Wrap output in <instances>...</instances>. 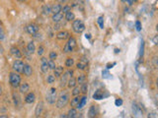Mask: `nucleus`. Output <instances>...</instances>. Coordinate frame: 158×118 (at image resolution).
Segmentation results:
<instances>
[{"label":"nucleus","instance_id":"obj_47","mask_svg":"<svg viewBox=\"0 0 158 118\" xmlns=\"http://www.w3.org/2000/svg\"><path fill=\"white\" fill-rule=\"evenodd\" d=\"M70 0H58V2H59V4H66V3H68Z\"/></svg>","mask_w":158,"mask_h":118},{"label":"nucleus","instance_id":"obj_23","mask_svg":"<svg viewBox=\"0 0 158 118\" xmlns=\"http://www.w3.org/2000/svg\"><path fill=\"white\" fill-rule=\"evenodd\" d=\"M76 85H77V80L75 79V78L73 77V76L70 77L69 80H68V83H67V87H68V88H69V89H73L75 86H76Z\"/></svg>","mask_w":158,"mask_h":118},{"label":"nucleus","instance_id":"obj_8","mask_svg":"<svg viewBox=\"0 0 158 118\" xmlns=\"http://www.w3.org/2000/svg\"><path fill=\"white\" fill-rule=\"evenodd\" d=\"M69 33L66 32V31H61V32L57 33L56 35V39H61V41H64V39H69Z\"/></svg>","mask_w":158,"mask_h":118},{"label":"nucleus","instance_id":"obj_54","mask_svg":"<svg viewBox=\"0 0 158 118\" xmlns=\"http://www.w3.org/2000/svg\"><path fill=\"white\" fill-rule=\"evenodd\" d=\"M19 1H22V2H25V1H27V0H19Z\"/></svg>","mask_w":158,"mask_h":118},{"label":"nucleus","instance_id":"obj_33","mask_svg":"<svg viewBox=\"0 0 158 118\" xmlns=\"http://www.w3.org/2000/svg\"><path fill=\"white\" fill-rule=\"evenodd\" d=\"M73 64H74V59H73V58H70V57H69V58L66 59V61H65V66H66V67H68V68L72 67Z\"/></svg>","mask_w":158,"mask_h":118},{"label":"nucleus","instance_id":"obj_13","mask_svg":"<svg viewBox=\"0 0 158 118\" xmlns=\"http://www.w3.org/2000/svg\"><path fill=\"white\" fill-rule=\"evenodd\" d=\"M87 63H88V60H85V59H81L80 61L78 62V63L76 64L77 66V69H79V70H82L84 71L86 69V67H87Z\"/></svg>","mask_w":158,"mask_h":118},{"label":"nucleus","instance_id":"obj_15","mask_svg":"<svg viewBox=\"0 0 158 118\" xmlns=\"http://www.w3.org/2000/svg\"><path fill=\"white\" fill-rule=\"evenodd\" d=\"M98 114V107L97 105H92L89 108L88 111V116L89 117H95Z\"/></svg>","mask_w":158,"mask_h":118},{"label":"nucleus","instance_id":"obj_41","mask_svg":"<svg viewBox=\"0 0 158 118\" xmlns=\"http://www.w3.org/2000/svg\"><path fill=\"white\" fill-rule=\"evenodd\" d=\"M56 57H57V54H56L55 51H52V52H50V59L54 60V59H56Z\"/></svg>","mask_w":158,"mask_h":118},{"label":"nucleus","instance_id":"obj_1","mask_svg":"<svg viewBox=\"0 0 158 118\" xmlns=\"http://www.w3.org/2000/svg\"><path fill=\"white\" fill-rule=\"evenodd\" d=\"M9 83H10L11 87L13 89L19 88V86L21 85V77L17 74V73L11 72L9 74Z\"/></svg>","mask_w":158,"mask_h":118},{"label":"nucleus","instance_id":"obj_9","mask_svg":"<svg viewBox=\"0 0 158 118\" xmlns=\"http://www.w3.org/2000/svg\"><path fill=\"white\" fill-rule=\"evenodd\" d=\"M43 110H44V102L43 101H40L39 103L37 104L36 106V109H35V116L39 117L40 115L43 113Z\"/></svg>","mask_w":158,"mask_h":118},{"label":"nucleus","instance_id":"obj_3","mask_svg":"<svg viewBox=\"0 0 158 118\" xmlns=\"http://www.w3.org/2000/svg\"><path fill=\"white\" fill-rule=\"evenodd\" d=\"M72 30L74 31L76 34H81L85 31V25L82 22V20L77 19V20H73L72 21Z\"/></svg>","mask_w":158,"mask_h":118},{"label":"nucleus","instance_id":"obj_27","mask_svg":"<svg viewBox=\"0 0 158 118\" xmlns=\"http://www.w3.org/2000/svg\"><path fill=\"white\" fill-rule=\"evenodd\" d=\"M79 101H80V97L79 95H76V97H74L72 99H71L70 105L72 106V107H76V106L78 105Z\"/></svg>","mask_w":158,"mask_h":118},{"label":"nucleus","instance_id":"obj_7","mask_svg":"<svg viewBox=\"0 0 158 118\" xmlns=\"http://www.w3.org/2000/svg\"><path fill=\"white\" fill-rule=\"evenodd\" d=\"M26 30L30 35H35L38 32H39V27H38L37 25H35V24H31V25L27 26Z\"/></svg>","mask_w":158,"mask_h":118},{"label":"nucleus","instance_id":"obj_25","mask_svg":"<svg viewBox=\"0 0 158 118\" xmlns=\"http://www.w3.org/2000/svg\"><path fill=\"white\" fill-rule=\"evenodd\" d=\"M43 13L46 16H48L50 14H52V6L48 5V4H46V5L43 6Z\"/></svg>","mask_w":158,"mask_h":118},{"label":"nucleus","instance_id":"obj_44","mask_svg":"<svg viewBox=\"0 0 158 118\" xmlns=\"http://www.w3.org/2000/svg\"><path fill=\"white\" fill-rule=\"evenodd\" d=\"M135 28H136V31H139V32L141 30V22L139 21L135 22Z\"/></svg>","mask_w":158,"mask_h":118},{"label":"nucleus","instance_id":"obj_56","mask_svg":"<svg viewBox=\"0 0 158 118\" xmlns=\"http://www.w3.org/2000/svg\"><path fill=\"white\" fill-rule=\"evenodd\" d=\"M122 1H123V2H126V0H122Z\"/></svg>","mask_w":158,"mask_h":118},{"label":"nucleus","instance_id":"obj_32","mask_svg":"<svg viewBox=\"0 0 158 118\" xmlns=\"http://www.w3.org/2000/svg\"><path fill=\"white\" fill-rule=\"evenodd\" d=\"M86 82V76L84 74H81V75H79L78 78H77V83H78L79 85H81V84H83V83H85Z\"/></svg>","mask_w":158,"mask_h":118},{"label":"nucleus","instance_id":"obj_51","mask_svg":"<svg viewBox=\"0 0 158 118\" xmlns=\"http://www.w3.org/2000/svg\"><path fill=\"white\" fill-rule=\"evenodd\" d=\"M2 93H3V89H2V86L0 85V95H2Z\"/></svg>","mask_w":158,"mask_h":118},{"label":"nucleus","instance_id":"obj_45","mask_svg":"<svg viewBox=\"0 0 158 118\" xmlns=\"http://www.w3.org/2000/svg\"><path fill=\"white\" fill-rule=\"evenodd\" d=\"M115 104H116V105H117V106H121L122 104H123V101H122L121 99H116Z\"/></svg>","mask_w":158,"mask_h":118},{"label":"nucleus","instance_id":"obj_10","mask_svg":"<svg viewBox=\"0 0 158 118\" xmlns=\"http://www.w3.org/2000/svg\"><path fill=\"white\" fill-rule=\"evenodd\" d=\"M10 53L14 57H16V58H22V52L16 46H12V47L10 48Z\"/></svg>","mask_w":158,"mask_h":118},{"label":"nucleus","instance_id":"obj_49","mask_svg":"<svg viewBox=\"0 0 158 118\" xmlns=\"http://www.w3.org/2000/svg\"><path fill=\"white\" fill-rule=\"evenodd\" d=\"M126 2L128 4V5H132V4L134 3L135 1H134V0H126Z\"/></svg>","mask_w":158,"mask_h":118},{"label":"nucleus","instance_id":"obj_55","mask_svg":"<svg viewBox=\"0 0 158 118\" xmlns=\"http://www.w3.org/2000/svg\"><path fill=\"white\" fill-rule=\"evenodd\" d=\"M156 85H157V87H158V79H157V81H156Z\"/></svg>","mask_w":158,"mask_h":118},{"label":"nucleus","instance_id":"obj_39","mask_svg":"<svg viewBox=\"0 0 158 118\" xmlns=\"http://www.w3.org/2000/svg\"><path fill=\"white\" fill-rule=\"evenodd\" d=\"M152 64H153V66H154L155 68L158 69V57H157V56H154V57H153V59H152Z\"/></svg>","mask_w":158,"mask_h":118},{"label":"nucleus","instance_id":"obj_31","mask_svg":"<svg viewBox=\"0 0 158 118\" xmlns=\"http://www.w3.org/2000/svg\"><path fill=\"white\" fill-rule=\"evenodd\" d=\"M80 90H81V93H83V95H86L88 92V85L87 83H83V84H81V87H80Z\"/></svg>","mask_w":158,"mask_h":118},{"label":"nucleus","instance_id":"obj_40","mask_svg":"<svg viewBox=\"0 0 158 118\" xmlns=\"http://www.w3.org/2000/svg\"><path fill=\"white\" fill-rule=\"evenodd\" d=\"M132 109H135V111L133 110V113H134L135 115H139V114H141V111L139 109V107H137L136 105H134L133 104V107H132Z\"/></svg>","mask_w":158,"mask_h":118},{"label":"nucleus","instance_id":"obj_36","mask_svg":"<svg viewBox=\"0 0 158 118\" xmlns=\"http://www.w3.org/2000/svg\"><path fill=\"white\" fill-rule=\"evenodd\" d=\"M68 11H71V6H69V5H64L63 7H62V13H63V14L67 13Z\"/></svg>","mask_w":158,"mask_h":118},{"label":"nucleus","instance_id":"obj_29","mask_svg":"<svg viewBox=\"0 0 158 118\" xmlns=\"http://www.w3.org/2000/svg\"><path fill=\"white\" fill-rule=\"evenodd\" d=\"M76 114H77V110L75 109V107H72L71 109H69V111H68L67 117H69V118H74V117H76Z\"/></svg>","mask_w":158,"mask_h":118},{"label":"nucleus","instance_id":"obj_4","mask_svg":"<svg viewBox=\"0 0 158 118\" xmlns=\"http://www.w3.org/2000/svg\"><path fill=\"white\" fill-rule=\"evenodd\" d=\"M72 75H73L72 70H68L67 72H63V74L59 77V79H61V81H59L61 82V83H59V86H61V88H64L65 86H67L68 80H69L70 77H72Z\"/></svg>","mask_w":158,"mask_h":118},{"label":"nucleus","instance_id":"obj_34","mask_svg":"<svg viewBox=\"0 0 158 118\" xmlns=\"http://www.w3.org/2000/svg\"><path fill=\"white\" fill-rule=\"evenodd\" d=\"M48 68H50V70H54L55 67H56V65H55L54 60L50 59V60H48Z\"/></svg>","mask_w":158,"mask_h":118},{"label":"nucleus","instance_id":"obj_42","mask_svg":"<svg viewBox=\"0 0 158 118\" xmlns=\"http://www.w3.org/2000/svg\"><path fill=\"white\" fill-rule=\"evenodd\" d=\"M98 24H99L100 28L103 29L104 28V22H103V17H99L98 18Z\"/></svg>","mask_w":158,"mask_h":118},{"label":"nucleus","instance_id":"obj_22","mask_svg":"<svg viewBox=\"0 0 158 118\" xmlns=\"http://www.w3.org/2000/svg\"><path fill=\"white\" fill-rule=\"evenodd\" d=\"M62 11V6L61 4H54V5L52 6V14H56V13H59Z\"/></svg>","mask_w":158,"mask_h":118},{"label":"nucleus","instance_id":"obj_21","mask_svg":"<svg viewBox=\"0 0 158 118\" xmlns=\"http://www.w3.org/2000/svg\"><path fill=\"white\" fill-rule=\"evenodd\" d=\"M64 18H65L66 21L71 22V21H73V20L75 19V15H74V13H73L72 11H68L67 13L64 14Z\"/></svg>","mask_w":158,"mask_h":118},{"label":"nucleus","instance_id":"obj_35","mask_svg":"<svg viewBox=\"0 0 158 118\" xmlns=\"http://www.w3.org/2000/svg\"><path fill=\"white\" fill-rule=\"evenodd\" d=\"M55 81V77L54 75H48V78H46V82H48V84H53Z\"/></svg>","mask_w":158,"mask_h":118},{"label":"nucleus","instance_id":"obj_11","mask_svg":"<svg viewBox=\"0 0 158 118\" xmlns=\"http://www.w3.org/2000/svg\"><path fill=\"white\" fill-rule=\"evenodd\" d=\"M36 101V95L34 93H28L25 97V102L29 104H32L34 103Z\"/></svg>","mask_w":158,"mask_h":118},{"label":"nucleus","instance_id":"obj_6","mask_svg":"<svg viewBox=\"0 0 158 118\" xmlns=\"http://www.w3.org/2000/svg\"><path fill=\"white\" fill-rule=\"evenodd\" d=\"M24 66H25V64H24L23 61H21V60H15L14 62H13V70L15 71V72L17 73H23V70H24Z\"/></svg>","mask_w":158,"mask_h":118},{"label":"nucleus","instance_id":"obj_52","mask_svg":"<svg viewBox=\"0 0 158 118\" xmlns=\"http://www.w3.org/2000/svg\"><path fill=\"white\" fill-rule=\"evenodd\" d=\"M7 115H0V118H7Z\"/></svg>","mask_w":158,"mask_h":118},{"label":"nucleus","instance_id":"obj_57","mask_svg":"<svg viewBox=\"0 0 158 118\" xmlns=\"http://www.w3.org/2000/svg\"><path fill=\"white\" fill-rule=\"evenodd\" d=\"M39 1H44V0H39Z\"/></svg>","mask_w":158,"mask_h":118},{"label":"nucleus","instance_id":"obj_38","mask_svg":"<svg viewBox=\"0 0 158 118\" xmlns=\"http://www.w3.org/2000/svg\"><path fill=\"white\" fill-rule=\"evenodd\" d=\"M63 51L65 53H69V52H72V49H71V48L69 47V45H68L67 43L65 44V45H64V47H63Z\"/></svg>","mask_w":158,"mask_h":118},{"label":"nucleus","instance_id":"obj_20","mask_svg":"<svg viewBox=\"0 0 158 118\" xmlns=\"http://www.w3.org/2000/svg\"><path fill=\"white\" fill-rule=\"evenodd\" d=\"M67 44L68 45H69V47L71 48V49H74L75 47H76L77 46V42H76V39H74V37H69V39H68V41H67Z\"/></svg>","mask_w":158,"mask_h":118},{"label":"nucleus","instance_id":"obj_48","mask_svg":"<svg viewBox=\"0 0 158 118\" xmlns=\"http://www.w3.org/2000/svg\"><path fill=\"white\" fill-rule=\"evenodd\" d=\"M141 53H139V55H141V56H142V55H143V46H144V43H143V41L141 42Z\"/></svg>","mask_w":158,"mask_h":118},{"label":"nucleus","instance_id":"obj_30","mask_svg":"<svg viewBox=\"0 0 158 118\" xmlns=\"http://www.w3.org/2000/svg\"><path fill=\"white\" fill-rule=\"evenodd\" d=\"M71 93H72L73 97H76V95H79L80 93H81V90H80V87L75 86L74 88L72 89V92H71Z\"/></svg>","mask_w":158,"mask_h":118},{"label":"nucleus","instance_id":"obj_26","mask_svg":"<svg viewBox=\"0 0 158 118\" xmlns=\"http://www.w3.org/2000/svg\"><path fill=\"white\" fill-rule=\"evenodd\" d=\"M41 70H42V72H43L44 74H48V70H50V68H48V62H42V64H41Z\"/></svg>","mask_w":158,"mask_h":118},{"label":"nucleus","instance_id":"obj_12","mask_svg":"<svg viewBox=\"0 0 158 118\" xmlns=\"http://www.w3.org/2000/svg\"><path fill=\"white\" fill-rule=\"evenodd\" d=\"M19 91L20 93H22V95L28 93L29 91H30V86H29L28 83H21V85L19 86Z\"/></svg>","mask_w":158,"mask_h":118},{"label":"nucleus","instance_id":"obj_37","mask_svg":"<svg viewBox=\"0 0 158 118\" xmlns=\"http://www.w3.org/2000/svg\"><path fill=\"white\" fill-rule=\"evenodd\" d=\"M44 46L43 45H40L39 48H38V55H39V56H42V55L44 54Z\"/></svg>","mask_w":158,"mask_h":118},{"label":"nucleus","instance_id":"obj_16","mask_svg":"<svg viewBox=\"0 0 158 118\" xmlns=\"http://www.w3.org/2000/svg\"><path fill=\"white\" fill-rule=\"evenodd\" d=\"M52 21L54 23H58V22H61L63 20V13L62 12H59V13H56V14H53L52 15Z\"/></svg>","mask_w":158,"mask_h":118},{"label":"nucleus","instance_id":"obj_18","mask_svg":"<svg viewBox=\"0 0 158 118\" xmlns=\"http://www.w3.org/2000/svg\"><path fill=\"white\" fill-rule=\"evenodd\" d=\"M23 73H24V75H26L27 77H30L31 75L33 74V69H32V67H31L29 64H25V66H24Z\"/></svg>","mask_w":158,"mask_h":118},{"label":"nucleus","instance_id":"obj_58","mask_svg":"<svg viewBox=\"0 0 158 118\" xmlns=\"http://www.w3.org/2000/svg\"><path fill=\"white\" fill-rule=\"evenodd\" d=\"M134 1H135V2H136V1H139V0H134Z\"/></svg>","mask_w":158,"mask_h":118},{"label":"nucleus","instance_id":"obj_5","mask_svg":"<svg viewBox=\"0 0 158 118\" xmlns=\"http://www.w3.org/2000/svg\"><path fill=\"white\" fill-rule=\"evenodd\" d=\"M57 99V95H56V90L55 88L50 89V91L46 93V101L50 104H54Z\"/></svg>","mask_w":158,"mask_h":118},{"label":"nucleus","instance_id":"obj_19","mask_svg":"<svg viewBox=\"0 0 158 118\" xmlns=\"http://www.w3.org/2000/svg\"><path fill=\"white\" fill-rule=\"evenodd\" d=\"M27 51H28V53H30V54L35 53L36 46H35V43L33 41H30L28 44H27Z\"/></svg>","mask_w":158,"mask_h":118},{"label":"nucleus","instance_id":"obj_14","mask_svg":"<svg viewBox=\"0 0 158 118\" xmlns=\"http://www.w3.org/2000/svg\"><path fill=\"white\" fill-rule=\"evenodd\" d=\"M63 67L62 66H56L55 69L53 70V75H54L55 78H59L61 76L62 74H63Z\"/></svg>","mask_w":158,"mask_h":118},{"label":"nucleus","instance_id":"obj_46","mask_svg":"<svg viewBox=\"0 0 158 118\" xmlns=\"http://www.w3.org/2000/svg\"><path fill=\"white\" fill-rule=\"evenodd\" d=\"M152 41H153V43H154L155 45H158V35H155V37H153V39H152Z\"/></svg>","mask_w":158,"mask_h":118},{"label":"nucleus","instance_id":"obj_17","mask_svg":"<svg viewBox=\"0 0 158 118\" xmlns=\"http://www.w3.org/2000/svg\"><path fill=\"white\" fill-rule=\"evenodd\" d=\"M12 97H13V101H14L15 107H16V106H19L20 103H21V99H20L19 93H16V92H14V93H13V95H12Z\"/></svg>","mask_w":158,"mask_h":118},{"label":"nucleus","instance_id":"obj_43","mask_svg":"<svg viewBox=\"0 0 158 118\" xmlns=\"http://www.w3.org/2000/svg\"><path fill=\"white\" fill-rule=\"evenodd\" d=\"M4 37H5V34H4V31L2 29V27L0 26V39H4Z\"/></svg>","mask_w":158,"mask_h":118},{"label":"nucleus","instance_id":"obj_50","mask_svg":"<svg viewBox=\"0 0 158 118\" xmlns=\"http://www.w3.org/2000/svg\"><path fill=\"white\" fill-rule=\"evenodd\" d=\"M103 74H104V75H103L104 78H108V75H109V74H108V72H107V71H103Z\"/></svg>","mask_w":158,"mask_h":118},{"label":"nucleus","instance_id":"obj_28","mask_svg":"<svg viewBox=\"0 0 158 118\" xmlns=\"http://www.w3.org/2000/svg\"><path fill=\"white\" fill-rule=\"evenodd\" d=\"M86 101H87V99H86V97H81V99H80V101H79L78 105L76 106L77 109H81V108H83V107H84V105H85V103H86Z\"/></svg>","mask_w":158,"mask_h":118},{"label":"nucleus","instance_id":"obj_2","mask_svg":"<svg viewBox=\"0 0 158 118\" xmlns=\"http://www.w3.org/2000/svg\"><path fill=\"white\" fill-rule=\"evenodd\" d=\"M69 101V95L67 93H62L56 99V107L57 108H63L66 106V104Z\"/></svg>","mask_w":158,"mask_h":118},{"label":"nucleus","instance_id":"obj_24","mask_svg":"<svg viewBox=\"0 0 158 118\" xmlns=\"http://www.w3.org/2000/svg\"><path fill=\"white\" fill-rule=\"evenodd\" d=\"M93 97H94V99H97V101L103 99H104V93L101 90H98V91L95 92L94 95H93Z\"/></svg>","mask_w":158,"mask_h":118},{"label":"nucleus","instance_id":"obj_53","mask_svg":"<svg viewBox=\"0 0 158 118\" xmlns=\"http://www.w3.org/2000/svg\"><path fill=\"white\" fill-rule=\"evenodd\" d=\"M156 31H157V33H158V23H157V25H156Z\"/></svg>","mask_w":158,"mask_h":118}]
</instances>
